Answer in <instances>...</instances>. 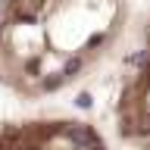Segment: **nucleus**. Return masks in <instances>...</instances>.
I'll return each mask as SVG.
<instances>
[{
	"instance_id": "f03ea898",
	"label": "nucleus",
	"mask_w": 150,
	"mask_h": 150,
	"mask_svg": "<svg viewBox=\"0 0 150 150\" xmlns=\"http://www.w3.org/2000/svg\"><path fill=\"white\" fill-rule=\"evenodd\" d=\"M0 150H112V144L91 119L47 112L0 119Z\"/></svg>"
},
{
	"instance_id": "7ed1b4c3",
	"label": "nucleus",
	"mask_w": 150,
	"mask_h": 150,
	"mask_svg": "<svg viewBox=\"0 0 150 150\" xmlns=\"http://www.w3.org/2000/svg\"><path fill=\"white\" fill-rule=\"evenodd\" d=\"M112 128L128 150H150V16L116 94Z\"/></svg>"
},
{
	"instance_id": "f257e3e1",
	"label": "nucleus",
	"mask_w": 150,
	"mask_h": 150,
	"mask_svg": "<svg viewBox=\"0 0 150 150\" xmlns=\"http://www.w3.org/2000/svg\"><path fill=\"white\" fill-rule=\"evenodd\" d=\"M131 0H0V88L38 103L91 78L119 47Z\"/></svg>"
}]
</instances>
